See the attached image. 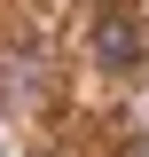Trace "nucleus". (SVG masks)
I'll list each match as a JSON object with an SVG mask.
<instances>
[{"instance_id":"f257e3e1","label":"nucleus","mask_w":149,"mask_h":157,"mask_svg":"<svg viewBox=\"0 0 149 157\" xmlns=\"http://www.w3.org/2000/svg\"><path fill=\"white\" fill-rule=\"evenodd\" d=\"M141 16H133V8H102V16H94V63H102V71H133V63H141Z\"/></svg>"},{"instance_id":"f03ea898","label":"nucleus","mask_w":149,"mask_h":157,"mask_svg":"<svg viewBox=\"0 0 149 157\" xmlns=\"http://www.w3.org/2000/svg\"><path fill=\"white\" fill-rule=\"evenodd\" d=\"M133 157H149V141H133Z\"/></svg>"}]
</instances>
